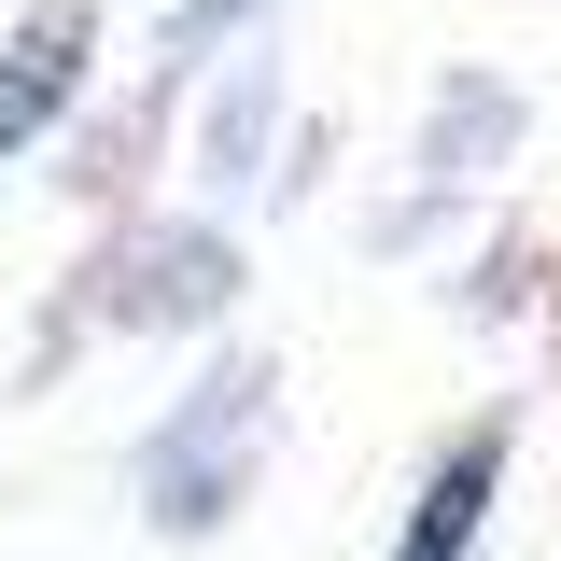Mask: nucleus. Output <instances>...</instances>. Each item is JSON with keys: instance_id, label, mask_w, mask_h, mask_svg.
I'll return each instance as SVG.
<instances>
[{"instance_id": "nucleus-1", "label": "nucleus", "mask_w": 561, "mask_h": 561, "mask_svg": "<svg viewBox=\"0 0 561 561\" xmlns=\"http://www.w3.org/2000/svg\"><path fill=\"white\" fill-rule=\"evenodd\" d=\"M57 99H70V28H28V43H0V154L43 127Z\"/></svg>"}]
</instances>
